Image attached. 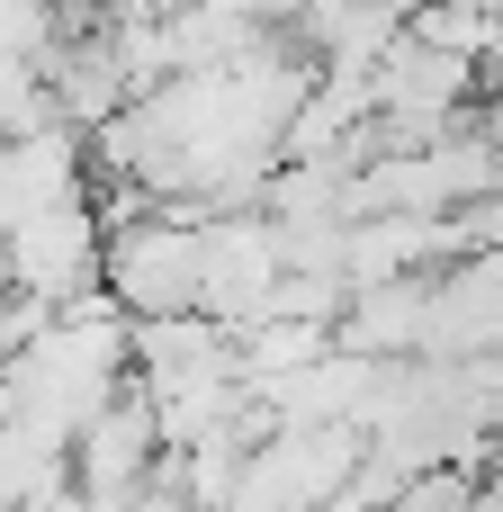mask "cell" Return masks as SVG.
Instances as JSON below:
<instances>
[{
  "mask_svg": "<svg viewBox=\"0 0 503 512\" xmlns=\"http://www.w3.org/2000/svg\"><path fill=\"white\" fill-rule=\"evenodd\" d=\"M396 512H477V486H468V477H423Z\"/></svg>",
  "mask_w": 503,
  "mask_h": 512,
  "instance_id": "cell-1",
  "label": "cell"
}]
</instances>
